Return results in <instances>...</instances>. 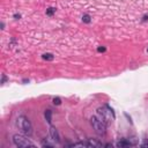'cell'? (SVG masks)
Wrapping results in <instances>:
<instances>
[{"mask_svg": "<svg viewBox=\"0 0 148 148\" xmlns=\"http://www.w3.org/2000/svg\"><path fill=\"white\" fill-rule=\"evenodd\" d=\"M98 116H99V118H101L106 125L111 124V123L113 121V119H114V113H113L112 109H110V108L106 106V105H104V106H102V108L98 109Z\"/></svg>", "mask_w": 148, "mask_h": 148, "instance_id": "obj_1", "label": "cell"}, {"mask_svg": "<svg viewBox=\"0 0 148 148\" xmlns=\"http://www.w3.org/2000/svg\"><path fill=\"white\" fill-rule=\"evenodd\" d=\"M16 125H17V127H18L24 134H31V132H32V126H31V124H30V121H29V119H28L27 117H24V116L17 117V119H16Z\"/></svg>", "mask_w": 148, "mask_h": 148, "instance_id": "obj_2", "label": "cell"}, {"mask_svg": "<svg viewBox=\"0 0 148 148\" xmlns=\"http://www.w3.org/2000/svg\"><path fill=\"white\" fill-rule=\"evenodd\" d=\"M90 123L94 127V130L98 133V134H104L105 133V128H106V124L99 118V117H91Z\"/></svg>", "mask_w": 148, "mask_h": 148, "instance_id": "obj_3", "label": "cell"}, {"mask_svg": "<svg viewBox=\"0 0 148 148\" xmlns=\"http://www.w3.org/2000/svg\"><path fill=\"white\" fill-rule=\"evenodd\" d=\"M13 140L17 147H34L35 146L32 142H30L29 139H27L24 135H21V134H15Z\"/></svg>", "mask_w": 148, "mask_h": 148, "instance_id": "obj_4", "label": "cell"}, {"mask_svg": "<svg viewBox=\"0 0 148 148\" xmlns=\"http://www.w3.org/2000/svg\"><path fill=\"white\" fill-rule=\"evenodd\" d=\"M50 135H51V138H52L53 141H56V142H59V141H60L58 131H57L54 127H50Z\"/></svg>", "mask_w": 148, "mask_h": 148, "instance_id": "obj_5", "label": "cell"}, {"mask_svg": "<svg viewBox=\"0 0 148 148\" xmlns=\"http://www.w3.org/2000/svg\"><path fill=\"white\" fill-rule=\"evenodd\" d=\"M117 146L118 147H124V146H131V142H128V141H119L118 143H117Z\"/></svg>", "mask_w": 148, "mask_h": 148, "instance_id": "obj_6", "label": "cell"}, {"mask_svg": "<svg viewBox=\"0 0 148 148\" xmlns=\"http://www.w3.org/2000/svg\"><path fill=\"white\" fill-rule=\"evenodd\" d=\"M45 118H46L47 121H51V111H50V110H47V111L45 112Z\"/></svg>", "mask_w": 148, "mask_h": 148, "instance_id": "obj_7", "label": "cell"}]
</instances>
